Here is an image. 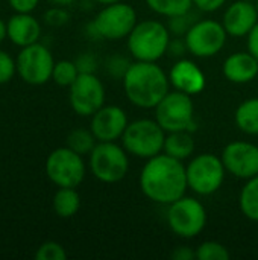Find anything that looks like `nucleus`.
<instances>
[{"instance_id": "obj_1", "label": "nucleus", "mask_w": 258, "mask_h": 260, "mask_svg": "<svg viewBox=\"0 0 258 260\" xmlns=\"http://www.w3.org/2000/svg\"><path fill=\"white\" fill-rule=\"evenodd\" d=\"M140 189L148 200L157 204L175 203L189 189L184 163L166 152L148 158L140 172Z\"/></svg>"}, {"instance_id": "obj_2", "label": "nucleus", "mask_w": 258, "mask_h": 260, "mask_svg": "<svg viewBox=\"0 0 258 260\" xmlns=\"http://www.w3.org/2000/svg\"><path fill=\"white\" fill-rule=\"evenodd\" d=\"M122 81L128 101L143 110L155 108L170 91L169 75L157 62H131Z\"/></svg>"}, {"instance_id": "obj_3", "label": "nucleus", "mask_w": 258, "mask_h": 260, "mask_svg": "<svg viewBox=\"0 0 258 260\" xmlns=\"http://www.w3.org/2000/svg\"><path fill=\"white\" fill-rule=\"evenodd\" d=\"M170 46V29L158 20H144L135 24L128 35V50L135 61L157 62Z\"/></svg>"}, {"instance_id": "obj_4", "label": "nucleus", "mask_w": 258, "mask_h": 260, "mask_svg": "<svg viewBox=\"0 0 258 260\" xmlns=\"http://www.w3.org/2000/svg\"><path fill=\"white\" fill-rule=\"evenodd\" d=\"M166 134L155 119H137L128 123L120 140L128 154L148 160L163 152Z\"/></svg>"}, {"instance_id": "obj_5", "label": "nucleus", "mask_w": 258, "mask_h": 260, "mask_svg": "<svg viewBox=\"0 0 258 260\" xmlns=\"http://www.w3.org/2000/svg\"><path fill=\"white\" fill-rule=\"evenodd\" d=\"M88 168L100 183H119L129 171L128 152L117 142H97L88 155Z\"/></svg>"}, {"instance_id": "obj_6", "label": "nucleus", "mask_w": 258, "mask_h": 260, "mask_svg": "<svg viewBox=\"0 0 258 260\" xmlns=\"http://www.w3.org/2000/svg\"><path fill=\"white\" fill-rule=\"evenodd\" d=\"M154 110H155V120L166 133H173V131L193 133L198 128L195 122V104L192 101V96L184 91L179 90L169 91Z\"/></svg>"}, {"instance_id": "obj_7", "label": "nucleus", "mask_w": 258, "mask_h": 260, "mask_svg": "<svg viewBox=\"0 0 258 260\" xmlns=\"http://www.w3.org/2000/svg\"><path fill=\"white\" fill-rule=\"evenodd\" d=\"M47 178L56 187H79L87 175L84 155L75 152L68 146L53 149L44 163Z\"/></svg>"}, {"instance_id": "obj_8", "label": "nucleus", "mask_w": 258, "mask_h": 260, "mask_svg": "<svg viewBox=\"0 0 258 260\" xmlns=\"http://www.w3.org/2000/svg\"><path fill=\"white\" fill-rule=\"evenodd\" d=\"M187 184L196 195L210 197L216 193L224 181L227 169L220 157L214 154H199L186 166Z\"/></svg>"}, {"instance_id": "obj_9", "label": "nucleus", "mask_w": 258, "mask_h": 260, "mask_svg": "<svg viewBox=\"0 0 258 260\" xmlns=\"http://www.w3.org/2000/svg\"><path fill=\"white\" fill-rule=\"evenodd\" d=\"M167 224L176 236L192 239L204 232L207 225V210L199 200L184 195L169 204Z\"/></svg>"}, {"instance_id": "obj_10", "label": "nucleus", "mask_w": 258, "mask_h": 260, "mask_svg": "<svg viewBox=\"0 0 258 260\" xmlns=\"http://www.w3.org/2000/svg\"><path fill=\"white\" fill-rule=\"evenodd\" d=\"M17 61V75L29 85H44L52 81V72L55 67V58L47 46L43 43H33L21 47Z\"/></svg>"}, {"instance_id": "obj_11", "label": "nucleus", "mask_w": 258, "mask_h": 260, "mask_svg": "<svg viewBox=\"0 0 258 260\" xmlns=\"http://www.w3.org/2000/svg\"><path fill=\"white\" fill-rule=\"evenodd\" d=\"M228 34L220 21L199 20L186 32V47L196 58L216 56L227 43Z\"/></svg>"}, {"instance_id": "obj_12", "label": "nucleus", "mask_w": 258, "mask_h": 260, "mask_svg": "<svg viewBox=\"0 0 258 260\" xmlns=\"http://www.w3.org/2000/svg\"><path fill=\"white\" fill-rule=\"evenodd\" d=\"M137 23L135 9L123 2L105 5L93 20L97 37L103 40L128 38Z\"/></svg>"}, {"instance_id": "obj_13", "label": "nucleus", "mask_w": 258, "mask_h": 260, "mask_svg": "<svg viewBox=\"0 0 258 260\" xmlns=\"http://www.w3.org/2000/svg\"><path fill=\"white\" fill-rule=\"evenodd\" d=\"M105 87L94 73H79L68 87L70 107L81 117H91L105 105Z\"/></svg>"}, {"instance_id": "obj_14", "label": "nucleus", "mask_w": 258, "mask_h": 260, "mask_svg": "<svg viewBox=\"0 0 258 260\" xmlns=\"http://www.w3.org/2000/svg\"><path fill=\"white\" fill-rule=\"evenodd\" d=\"M222 161L231 175L249 180L258 175V146L251 142H231L222 151Z\"/></svg>"}, {"instance_id": "obj_15", "label": "nucleus", "mask_w": 258, "mask_h": 260, "mask_svg": "<svg viewBox=\"0 0 258 260\" xmlns=\"http://www.w3.org/2000/svg\"><path fill=\"white\" fill-rule=\"evenodd\" d=\"M128 114L117 105H103L90 120V129L97 142H117L128 126Z\"/></svg>"}, {"instance_id": "obj_16", "label": "nucleus", "mask_w": 258, "mask_h": 260, "mask_svg": "<svg viewBox=\"0 0 258 260\" xmlns=\"http://www.w3.org/2000/svg\"><path fill=\"white\" fill-rule=\"evenodd\" d=\"M257 23V5L248 0H237L233 5H230L222 18V24L227 34L236 38L246 37Z\"/></svg>"}, {"instance_id": "obj_17", "label": "nucleus", "mask_w": 258, "mask_h": 260, "mask_svg": "<svg viewBox=\"0 0 258 260\" xmlns=\"http://www.w3.org/2000/svg\"><path fill=\"white\" fill-rule=\"evenodd\" d=\"M170 85L190 96L199 94L205 88V75L192 59L176 61L169 72Z\"/></svg>"}, {"instance_id": "obj_18", "label": "nucleus", "mask_w": 258, "mask_h": 260, "mask_svg": "<svg viewBox=\"0 0 258 260\" xmlns=\"http://www.w3.org/2000/svg\"><path fill=\"white\" fill-rule=\"evenodd\" d=\"M8 40L17 47H26L38 43L41 38V23L32 14L14 12L8 18Z\"/></svg>"}, {"instance_id": "obj_19", "label": "nucleus", "mask_w": 258, "mask_h": 260, "mask_svg": "<svg viewBox=\"0 0 258 260\" xmlns=\"http://www.w3.org/2000/svg\"><path fill=\"white\" fill-rule=\"evenodd\" d=\"M222 72L233 84H248L257 78L258 59L249 52H236L224 61Z\"/></svg>"}, {"instance_id": "obj_20", "label": "nucleus", "mask_w": 258, "mask_h": 260, "mask_svg": "<svg viewBox=\"0 0 258 260\" xmlns=\"http://www.w3.org/2000/svg\"><path fill=\"white\" fill-rule=\"evenodd\" d=\"M195 148H196V143L193 139V133H190V131H173V133L166 134L163 152L169 154L173 158L184 161L193 155Z\"/></svg>"}, {"instance_id": "obj_21", "label": "nucleus", "mask_w": 258, "mask_h": 260, "mask_svg": "<svg viewBox=\"0 0 258 260\" xmlns=\"http://www.w3.org/2000/svg\"><path fill=\"white\" fill-rule=\"evenodd\" d=\"M52 207L56 216L62 219L73 218L81 209V195L76 187H58L52 200Z\"/></svg>"}, {"instance_id": "obj_22", "label": "nucleus", "mask_w": 258, "mask_h": 260, "mask_svg": "<svg viewBox=\"0 0 258 260\" xmlns=\"http://www.w3.org/2000/svg\"><path fill=\"white\" fill-rule=\"evenodd\" d=\"M234 120L242 133L248 136H258V98L243 101L236 110Z\"/></svg>"}, {"instance_id": "obj_23", "label": "nucleus", "mask_w": 258, "mask_h": 260, "mask_svg": "<svg viewBox=\"0 0 258 260\" xmlns=\"http://www.w3.org/2000/svg\"><path fill=\"white\" fill-rule=\"evenodd\" d=\"M239 207L249 221L258 222V175L246 180L240 190Z\"/></svg>"}, {"instance_id": "obj_24", "label": "nucleus", "mask_w": 258, "mask_h": 260, "mask_svg": "<svg viewBox=\"0 0 258 260\" xmlns=\"http://www.w3.org/2000/svg\"><path fill=\"white\" fill-rule=\"evenodd\" d=\"M96 145H97V139L94 137L93 131L85 128L71 129L65 140V146H68L70 149H73L81 155H90V152L94 149Z\"/></svg>"}, {"instance_id": "obj_25", "label": "nucleus", "mask_w": 258, "mask_h": 260, "mask_svg": "<svg viewBox=\"0 0 258 260\" xmlns=\"http://www.w3.org/2000/svg\"><path fill=\"white\" fill-rule=\"evenodd\" d=\"M146 5L155 14L172 18L190 12L193 0H146Z\"/></svg>"}, {"instance_id": "obj_26", "label": "nucleus", "mask_w": 258, "mask_h": 260, "mask_svg": "<svg viewBox=\"0 0 258 260\" xmlns=\"http://www.w3.org/2000/svg\"><path fill=\"white\" fill-rule=\"evenodd\" d=\"M79 76V70L75 61L70 59H61L55 62L53 72H52V81L59 87H70L76 78Z\"/></svg>"}, {"instance_id": "obj_27", "label": "nucleus", "mask_w": 258, "mask_h": 260, "mask_svg": "<svg viewBox=\"0 0 258 260\" xmlns=\"http://www.w3.org/2000/svg\"><path fill=\"white\" fill-rule=\"evenodd\" d=\"M230 257L228 248L216 241H205L196 250V259L199 260H228Z\"/></svg>"}, {"instance_id": "obj_28", "label": "nucleus", "mask_w": 258, "mask_h": 260, "mask_svg": "<svg viewBox=\"0 0 258 260\" xmlns=\"http://www.w3.org/2000/svg\"><path fill=\"white\" fill-rule=\"evenodd\" d=\"M35 259L36 260H65L67 259V251L65 248L55 241H47L44 244H41L36 248L35 253Z\"/></svg>"}, {"instance_id": "obj_29", "label": "nucleus", "mask_w": 258, "mask_h": 260, "mask_svg": "<svg viewBox=\"0 0 258 260\" xmlns=\"http://www.w3.org/2000/svg\"><path fill=\"white\" fill-rule=\"evenodd\" d=\"M17 75V61L6 50L0 49V85L8 84Z\"/></svg>"}, {"instance_id": "obj_30", "label": "nucleus", "mask_w": 258, "mask_h": 260, "mask_svg": "<svg viewBox=\"0 0 258 260\" xmlns=\"http://www.w3.org/2000/svg\"><path fill=\"white\" fill-rule=\"evenodd\" d=\"M68 20H70V14L65 9V6L53 5L52 8H49L44 12V21L47 26H52V27H61V26L67 24Z\"/></svg>"}, {"instance_id": "obj_31", "label": "nucleus", "mask_w": 258, "mask_h": 260, "mask_svg": "<svg viewBox=\"0 0 258 260\" xmlns=\"http://www.w3.org/2000/svg\"><path fill=\"white\" fill-rule=\"evenodd\" d=\"M129 66H131V62L126 58L116 55V56L109 58V61H108V72L113 76H116L119 79H123V76H125L126 70L129 69Z\"/></svg>"}, {"instance_id": "obj_32", "label": "nucleus", "mask_w": 258, "mask_h": 260, "mask_svg": "<svg viewBox=\"0 0 258 260\" xmlns=\"http://www.w3.org/2000/svg\"><path fill=\"white\" fill-rule=\"evenodd\" d=\"M76 66H78V70L79 73H94L96 69H97V59L93 53L90 52H85V53H81L76 59H75Z\"/></svg>"}, {"instance_id": "obj_33", "label": "nucleus", "mask_w": 258, "mask_h": 260, "mask_svg": "<svg viewBox=\"0 0 258 260\" xmlns=\"http://www.w3.org/2000/svg\"><path fill=\"white\" fill-rule=\"evenodd\" d=\"M6 2L14 12H23V14H32L40 5V0H6Z\"/></svg>"}, {"instance_id": "obj_34", "label": "nucleus", "mask_w": 258, "mask_h": 260, "mask_svg": "<svg viewBox=\"0 0 258 260\" xmlns=\"http://www.w3.org/2000/svg\"><path fill=\"white\" fill-rule=\"evenodd\" d=\"M227 0H193V5L202 12H214L220 9Z\"/></svg>"}, {"instance_id": "obj_35", "label": "nucleus", "mask_w": 258, "mask_h": 260, "mask_svg": "<svg viewBox=\"0 0 258 260\" xmlns=\"http://www.w3.org/2000/svg\"><path fill=\"white\" fill-rule=\"evenodd\" d=\"M246 38H248V52L258 59V23L246 35Z\"/></svg>"}, {"instance_id": "obj_36", "label": "nucleus", "mask_w": 258, "mask_h": 260, "mask_svg": "<svg viewBox=\"0 0 258 260\" xmlns=\"http://www.w3.org/2000/svg\"><path fill=\"white\" fill-rule=\"evenodd\" d=\"M172 259H175V260L196 259V251H193L190 247H178V248L172 253Z\"/></svg>"}, {"instance_id": "obj_37", "label": "nucleus", "mask_w": 258, "mask_h": 260, "mask_svg": "<svg viewBox=\"0 0 258 260\" xmlns=\"http://www.w3.org/2000/svg\"><path fill=\"white\" fill-rule=\"evenodd\" d=\"M8 38V23L0 18V44Z\"/></svg>"}, {"instance_id": "obj_38", "label": "nucleus", "mask_w": 258, "mask_h": 260, "mask_svg": "<svg viewBox=\"0 0 258 260\" xmlns=\"http://www.w3.org/2000/svg\"><path fill=\"white\" fill-rule=\"evenodd\" d=\"M52 5H56V6H70V5H73L76 0H49Z\"/></svg>"}, {"instance_id": "obj_39", "label": "nucleus", "mask_w": 258, "mask_h": 260, "mask_svg": "<svg viewBox=\"0 0 258 260\" xmlns=\"http://www.w3.org/2000/svg\"><path fill=\"white\" fill-rule=\"evenodd\" d=\"M96 3H99V5H111V3H117V2H122V0H94Z\"/></svg>"}, {"instance_id": "obj_40", "label": "nucleus", "mask_w": 258, "mask_h": 260, "mask_svg": "<svg viewBox=\"0 0 258 260\" xmlns=\"http://www.w3.org/2000/svg\"><path fill=\"white\" fill-rule=\"evenodd\" d=\"M248 2H254V3H257V0H248Z\"/></svg>"}, {"instance_id": "obj_41", "label": "nucleus", "mask_w": 258, "mask_h": 260, "mask_svg": "<svg viewBox=\"0 0 258 260\" xmlns=\"http://www.w3.org/2000/svg\"><path fill=\"white\" fill-rule=\"evenodd\" d=\"M255 5H257V9H258V0H257V3H255Z\"/></svg>"}]
</instances>
